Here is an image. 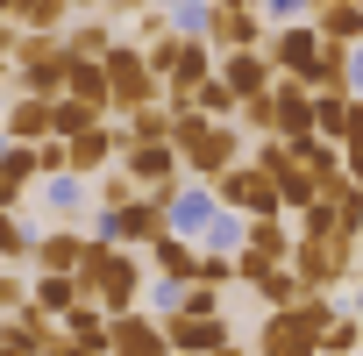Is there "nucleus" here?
<instances>
[{"label": "nucleus", "instance_id": "obj_1", "mask_svg": "<svg viewBox=\"0 0 363 356\" xmlns=\"http://www.w3.org/2000/svg\"><path fill=\"white\" fill-rule=\"evenodd\" d=\"M242 143L250 135L235 121H207L200 107L171 114V150H178V164H186V178H200V186H214L228 164H242Z\"/></svg>", "mask_w": 363, "mask_h": 356}, {"label": "nucleus", "instance_id": "obj_2", "mask_svg": "<svg viewBox=\"0 0 363 356\" xmlns=\"http://www.w3.org/2000/svg\"><path fill=\"white\" fill-rule=\"evenodd\" d=\"M72 278H79L86 306H100V313H128V306H143V285H150L143 257H135V250H114V243H93V250L79 257Z\"/></svg>", "mask_w": 363, "mask_h": 356}, {"label": "nucleus", "instance_id": "obj_3", "mask_svg": "<svg viewBox=\"0 0 363 356\" xmlns=\"http://www.w3.org/2000/svg\"><path fill=\"white\" fill-rule=\"evenodd\" d=\"M100 72H107V121H128L135 107H150V100L164 93V79L150 72V57H143L135 36H121V43L100 57Z\"/></svg>", "mask_w": 363, "mask_h": 356}, {"label": "nucleus", "instance_id": "obj_4", "mask_svg": "<svg viewBox=\"0 0 363 356\" xmlns=\"http://www.w3.org/2000/svg\"><path fill=\"white\" fill-rule=\"evenodd\" d=\"M356 250H363V243H349V235H292L285 271H292L306 292H342L349 271H356Z\"/></svg>", "mask_w": 363, "mask_h": 356}, {"label": "nucleus", "instance_id": "obj_5", "mask_svg": "<svg viewBox=\"0 0 363 356\" xmlns=\"http://www.w3.org/2000/svg\"><path fill=\"white\" fill-rule=\"evenodd\" d=\"M214 200H221L228 214H242V221H285V207H278V186H271V171H257L250 157H242V164H228V171L214 178Z\"/></svg>", "mask_w": 363, "mask_h": 356}, {"label": "nucleus", "instance_id": "obj_6", "mask_svg": "<svg viewBox=\"0 0 363 356\" xmlns=\"http://www.w3.org/2000/svg\"><path fill=\"white\" fill-rule=\"evenodd\" d=\"M157 235H164V193H135L128 207L93 214V243H114V250H150Z\"/></svg>", "mask_w": 363, "mask_h": 356}, {"label": "nucleus", "instance_id": "obj_7", "mask_svg": "<svg viewBox=\"0 0 363 356\" xmlns=\"http://www.w3.org/2000/svg\"><path fill=\"white\" fill-rule=\"evenodd\" d=\"M157 328H164V342H171V356H214L221 342H235V328H228V313H164Z\"/></svg>", "mask_w": 363, "mask_h": 356}, {"label": "nucleus", "instance_id": "obj_8", "mask_svg": "<svg viewBox=\"0 0 363 356\" xmlns=\"http://www.w3.org/2000/svg\"><path fill=\"white\" fill-rule=\"evenodd\" d=\"M114 164L135 178V193H171L178 178H186V164H178V150H171V143H128Z\"/></svg>", "mask_w": 363, "mask_h": 356}, {"label": "nucleus", "instance_id": "obj_9", "mask_svg": "<svg viewBox=\"0 0 363 356\" xmlns=\"http://www.w3.org/2000/svg\"><path fill=\"white\" fill-rule=\"evenodd\" d=\"M264 57H271L278 79H299V72L320 57V29H313V22H278V29L264 36Z\"/></svg>", "mask_w": 363, "mask_h": 356}, {"label": "nucleus", "instance_id": "obj_10", "mask_svg": "<svg viewBox=\"0 0 363 356\" xmlns=\"http://www.w3.org/2000/svg\"><path fill=\"white\" fill-rule=\"evenodd\" d=\"M250 356H320V335H313L292 306H278V313H264V328H257Z\"/></svg>", "mask_w": 363, "mask_h": 356}, {"label": "nucleus", "instance_id": "obj_11", "mask_svg": "<svg viewBox=\"0 0 363 356\" xmlns=\"http://www.w3.org/2000/svg\"><path fill=\"white\" fill-rule=\"evenodd\" d=\"M107 356H171V342H164L157 313L128 306V313H107Z\"/></svg>", "mask_w": 363, "mask_h": 356}, {"label": "nucleus", "instance_id": "obj_12", "mask_svg": "<svg viewBox=\"0 0 363 356\" xmlns=\"http://www.w3.org/2000/svg\"><path fill=\"white\" fill-rule=\"evenodd\" d=\"M114 157H121V121H100V128H86V135L65 143V171L86 178V186H93V178H100Z\"/></svg>", "mask_w": 363, "mask_h": 356}, {"label": "nucleus", "instance_id": "obj_13", "mask_svg": "<svg viewBox=\"0 0 363 356\" xmlns=\"http://www.w3.org/2000/svg\"><path fill=\"white\" fill-rule=\"evenodd\" d=\"M264 36H271L264 8H214V22H207L214 57H228V50H264Z\"/></svg>", "mask_w": 363, "mask_h": 356}, {"label": "nucleus", "instance_id": "obj_14", "mask_svg": "<svg viewBox=\"0 0 363 356\" xmlns=\"http://www.w3.org/2000/svg\"><path fill=\"white\" fill-rule=\"evenodd\" d=\"M86 250H93V235H79V228H65V221H50V228L29 235V264H36V271H57V278H72Z\"/></svg>", "mask_w": 363, "mask_h": 356}, {"label": "nucleus", "instance_id": "obj_15", "mask_svg": "<svg viewBox=\"0 0 363 356\" xmlns=\"http://www.w3.org/2000/svg\"><path fill=\"white\" fill-rule=\"evenodd\" d=\"M72 306H86L79 278H57V271H36V278H29V299H22V321L50 328V321H65Z\"/></svg>", "mask_w": 363, "mask_h": 356}, {"label": "nucleus", "instance_id": "obj_16", "mask_svg": "<svg viewBox=\"0 0 363 356\" xmlns=\"http://www.w3.org/2000/svg\"><path fill=\"white\" fill-rule=\"evenodd\" d=\"M271 135L278 143H306L313 135V93L292 79H271Z\"/></svg>", "mask_w": 363, "mask_h": 356}, {"label": "nucleus", "instance_id": "obj_17", "mask_svg": "<svg viewBox=\"0 0 363 356\" xmlns=\"http://www.w3.org/2000/svg\"><path fill=\"white\" fill-rule=\"evenodd\" d=\"M114 43H121V36H114V22H107V15H72V22H65V36H57V50H65L72 65H100Z\"/></svg>", "mask_w": 363, "mask_h": 356}, {"label": "nucleus", "instance_id": "obj_18", "mask_svg": "<svg viewBox=\"0 0 363 356\" xmlns=\"http://www.w3.org/2000/svg\"><path fill=\"white\" fill-rule=\"evenodd\" d=\"M214 79L235 93V100H257V93H271V57L264 50H228V57H214Z\"/></svg>", "mask_w": 363, "mask_h": 356}, {"label": "nucleus", "instance_id": "obj_19", "mask_svg": "<svg viewBox=\"0 0 363 356\" xmlns=\"http://www.w3.org/2000/svg\"><path fill=\"white\" fill-rule=\"evenodd\" d=\"M36 143H8V150H0V207H8V214H22V200L36 193Z\"/></svg>", "mask_w": 363, "mask_h": 356}, {"label": "nucleus", "instance_id": "obj_20", "mask_svg": "<svg viewBox=\"0 0 363 356\" xmlns=\"http://www.w3.org/2000/svg\"><path fill=\"white\" fill-rule=\"evenodd\" d=\"M150 271H157L164 285H193V278H200V243H186V235L164 228V235L150 243Z\"/></svg>", "mask_w": 363, "mask_h": 356}, {"label": "nucleus", "instance_id": "obj_21", "mask_svg": "<svg viewBox=\"0 0 363 356\" xmlns=\"http://www.w3.org/2000/svg\"><path fill=\"white\" fill-rule=\"evenodd\" d=\"M0 135H8V143H50V100L15 93V107L0 114Z\"/></svg>", "mask_w": 363, "mask_h": 356}, {"label": "nucleus", "instance_id": "obj_22", "mask_svg": "<svg viewBox=\"0 0 363 356\" xmlns=\"http://www.w3.org/2000/svg\"><path fill=\"white\" fill-rule=\"evenodd\" d=\"M8 22H15V29H29V36H65L72 0H8Z\"/></svg>", "mask_w": 363, "mask_h": 356}, {"label": "nucleus", "instance_id": "obj_23", "mask_svg": "<svg viewBox=\"0 0 363 356\" xmlns=\"http://www.w3.org/2000/svg\"><path fill=\"white\" fill-rule=\"evenodd\" d=\"M36 186H43V207L72 228L86 207H93V186H86V178H72V171H57V178H36Z\"/></svg>", "mask_w": 363, "mask_h": 356}, {"label": "nucleus", "instance_id": "obj_24", "mask_svg": "<svg viewBox=\"0 0 363 356\" xmlns=\"http://www.w3.org/2000/svg\"><path fill=\"white\" fill-rule=\"evenodd\" d=\"M15 93H29V100H65V50H50L43 65H22V72H15Z\"/></svg>", "mask_w": 363, "mask_h": 356}, {"label": "nucleus", "instance_id": "obj_25", "mask_svg": "<svg viewBox=\"0 0 363 356\" xmlns=\"http://www.w3.org/2000/svg\"><path fill=\"white\" fill-rule=\"evenodd\" d=\"M100 121H107V114H100V107H86V100H72V93H65V100H50V143H72V135L100 128Z\"/></svg>", "mask_w": 363, "mask_h": 356}, {"label": "nucleus", "instance_id": "obj_26", "mask_svg": "<svg viewBox=\"0 0 363 356\" xmlns=\"http://www.w3.org/2000/svg\"><path fill=\"white\" fill-rule=\"evenodd\" d=\"M128 143H171V107H164V100L135 107V114L121 121V150H128Z\"/></svg>", "mask_w": 363, "mask_h": 356}, {"label": "nucleus", "instance_id": "obj_27", "mask_svg": "<svg viewBox=\"0 0 363 356\" xmlns=\"http://www.w3.org/2000/svg\"><path fill=\"white\" fill-rule=\"evenodd\" d=\"M313 135L342 150V135H349V93H313Z\"/></svg>", "mask_w": 363, "mask_h": 356}, {"label": "nucleus", "instance_id": "obj_28", "mask_svg": "<svg viewBox=\"0 0 363 356\" xmlns=\"http://www.w3.org/2000/svg\"><path fill=\"white\" fill-rule=\"evenodd\" d=\"M242 250L285 264V257H292V228H285V221H242Z\"/></svg>", "mask_w": 363, "mask_h": 356}, {"label": "nucleus", "instance_id": "obj_29", "mask_svg": "<svg viewBox=\"0 0 363 356\" xmlns=\"http://www.w3.org/2000/svg\"><path fill=\"white\" fill-rule=\"evenodd\" d=\"M57 328H65V342H79V349H100V356H107V313H100V306H72Z\"/></svg>", "mask_w": 363, "mask_h": 356}, {"label": "nucleus", "instance_id": "obj_30", "mask_svg": "<svg viewBox=\"0 0 363 356\" xmlns=\"http://www.w3.org/2000/svg\"><path fill=\"white\" fill-rule=\"evenodd\" d=\"M65 93L107 114V72H100V65H72V57H65Z\"/></svg>", "mask_w": 363, "mask_h": 356}, {"label": "nucleus", "instance_id": "obj_31", "mask_svg": "<svg viewBox=\"0 0 363 356\" xmlns=\"http://www.w3.org/2000/svg\"><path fill=\"white\" fill-rule=\"evenodd\" d=\"M285 150H292V157H299V164H306V171L320 178V186H328V178H342V150H335V143L306 135V143H285Z\"/></svg>", "mask_w": 363, "mask_h": 356}, {"label": "nucleus", "instance_id": "obj_32", "mask_svg": "<svg viewBox=\"0 0 363 356\" xmlns=\"http://www.w3.org/2000/svg\"><path fill=\"white\" fill-rule=\"evenodd\" d=\"M313 29L328 43H363V8H313Z\"/></svg>", "mask_w": 363, "mask_h": 356}, {"label": "nucleus", "instance_id": "obj_33", "mask_svg": "<svg viewBox=\"0 0 363 356\" xmlns=\"http://www.w3.org/2000/svg\"><path fill=\"white\" fill-rule=\"evenodd\" d=\"M363 349V313H335L320 335V356H356Z\"/></svg>", "mask_w": 363, "mask_h": 356}, {"label": "nucleus", "instance_id": "obj_34", "mask_svg": "<svg viewBox=\"0 0 363 356\" xmlns=\"http://www.w3.org/2000/svg\"><path fill=\"white\" fill-rule=\"evenodd\" d=\"M257 299H264V313H278V306H299V299H306V285H299V278H292V271L278 264V271H271V278L257 285Z\"/></svg>", "mask_w": 363, "mask_h": 356}, {"label": "nucleus", "instance_id": "obj_35", "mask_svg": "<svg viewBox=\"0 0 363 356\" xmlns=\"http://www.w3.org/2000/svg\"><path fill=\"white\" fill-rule=\"evenodd\" d=\"M29 221L22 214H8V207H0V264H29Z\"/></svg>", "mask_w": 363, "mask_h": 356}, {"label": "nucleus", "instance_id": "obj_36", "mask_svg": "<svg viewBox=\"0 0 363 356\" xmlns=\"http://www.w3.org/2000/svg\"><path fill=\"white\" fill-rule=\"evenodd\" d=\"M193 107H200V114H207V121H235V107H242V100H235V93H228V86H221V79H207V86H200V93H193Z\"/></svg>", "mask_w": 363, "mask_h": 356}, {"label": "nucleus", "instance_id": "obj_37", "mask_svg": "<svg viewBox=\"0 0 363 356\" xmlns=\"http://www.w3.org/2000/svg\"><path fill=\"white\" fill-rule=\"evenodd\" d=\"M235 128H242L250 143H257V135H271V93H257V100H242V107H235Z\"/></svg>", "mask_w": 363, "mask_h": 356}, {"label": "nucleus", "instance_id": "obj_38", "mask_svg": "<svg viewBox=\"0 0 363 356\" xmlns=\"http://www.w3.org/2000/svg\"><path fill=\"white\" fill-rule=\"evenodd\" d=\"M200 285H235V250H200Z\"/></svg>", "mask_w": 363, "mask_h": 356}, {"label": "nucleus", "instance_id": "obj_39", "mask_svg": "<svg viewBox=\"0 0 363 356\" xmlns=\"http://www.w3.org/2000/svg\"><path fill=\"white\" fill-rule=\"evenodd\" d=\"M171 313H221V292L193 278V285H178V306H171Z\"/></svg>", "mask_w": 363, "mask_h": 356}, {"label": "nucleus", "instance_id": "obj_40", "mask_svg": "<svg viewBox=\"0 0 363 356\" xmlns=\"http://www.w3.org/2000/svg\"><path fill=\"white\" fill-rule=\"evenodd\" d=\"M22 299H29V278H22L15 264H0V321H8V313H22Z\"/></svg>", "mask_w": 363, "mask_h": 356}, {"label": "nucleus", "instance_id": "obj_41", "mask_svg": "<svg viewBox=\"0 0 363 356\" xmlns=\"http://www.w3.org/2000/svg\"><path fill=\"white\" fill-rule=\"evenodd\" d=\"M264 22H313V0H264Z\"/></svg>", "mask_w": 363, "mask_h": 356}, {"label": "nucleus", "instance_id": "obj_42", "mask_svg": "<svg viewBox=\"0 0 363 356\" xmlns=\"http://www.w3.org/2000/svg\"><path fill=\"white\" fill-rule=\"evenodd\" d=\"M342 178H356V186H363V135L342 143Z\"/></svg>", "mask_w": 363, "mask_h": 356}, {"label": "nucleus", "instance_id": "obj_43", "mask_svg": "<svg viewBox=\"0 0 363 356\" xmlns=\"http://www.w3.org/2000/svg\"><path fill=\"white\" fill-rule=\"evenodd\" d=\"M349 93H363V43H349Z\"/></svg>", "mask_w": 363, "mask_h": 356}, {"label": "nucleus", "instance_id": "obj_44", "mask_svg": "<svg viewBox=\"0 0 363 356\" xmlns=\"http://www.w3.org/2000/svg\"><path fill=\"white\" fill-rule=\"evenodd\" d=\"M15 36H22V29H15L8 15H0V57H8V50H15Z\"/></svg>", "mask_w": 363, "mask_h": 356}, {"label": "nucleus", "instance_id": "obj_45", "mask_svg": "<svg viewBox=\"0 0 363 356\" xmlns=\"http://www.w3.org/2000/svg\"><path fill=\"white\" fill-rule=\"evenodd\" d=\"M72 15H107V0H72Z\"/></svg>", "mask_w": 363, "mask_h": 356}, {"label": "nucleus", "instance_id": "obj_46", "mask_svg": "<svg viewBox=\"0 0 363 356\" xmlns=\"http://www.w3.org/2000/svg\"><path fill=\"white\" fill-rule=\"evenodd\" d=\"M313 8H363V0H313Z\"/></svg>", "mask_w": 363, "mask_h": 356}, {"label": "nucleus", "instance_id": "obj_47", "mask_svg": "<svg viewBox=\"0 0 363 356\" xmlns=\"http://www.w3.org/2000/svg\"><path fill=\"white\" fill-rule=\"evenodd\" d=\"M0 86H15V65H8V57H0Z\"/></svg>", "mask_w": 363, "mask_h": 356}, {"label": "nucleus", "instance_id": "obj_48", "mask_svg": "<svg viewBox=\"0 0 363 356\" xmlns=\"http://www.w3.org/2000/svg\"><path fill=\"white\" fill-rule=\"evenodd\" d=\"M0 15H8V0H0Z\"/></svg>", "mask_w": 363, "mask_h": 356}]
</instances>
